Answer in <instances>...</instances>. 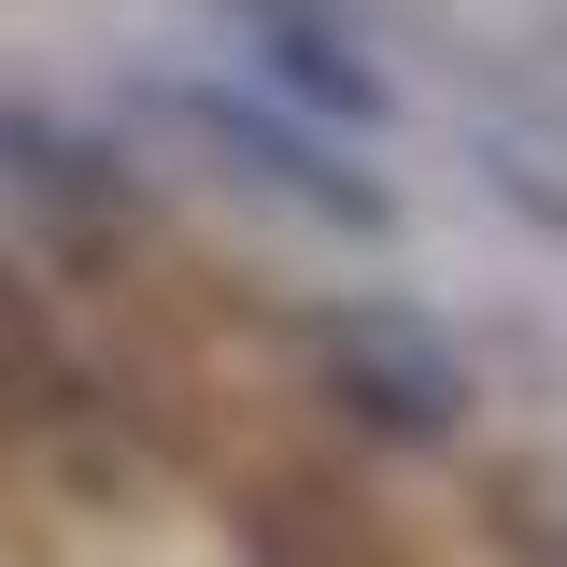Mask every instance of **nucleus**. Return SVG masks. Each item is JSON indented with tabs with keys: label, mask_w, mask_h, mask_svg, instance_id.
<instances>
[{
	"label": "nucleus",
	"mask_w": 567,
	"mask_h": 567,
	"mask_svg": "<svg viewBox=\"0 0 567 567\" xmlns=\"http://www.w3.org/2000/svg\"><path fill=\"white\" fill-rule=\"evenodd\" d=\"M298 354H312V383L341 398L369 440H412V454H440L454 425H468V354L425 327L412 298H327L312 327H298Z\"/></svg>",
	"instance_id": "1"
},
{
	"label": "nucleus",
	"mask_w": 567,
	"mask_h": 567,
	"mask_svg": "<svg viewBox=\"0 0 567 567\" xmlns=\"http://www.w3.org/2000/svg\"><path fill=\"white\" fill-rule=\"evenodd\" d=\"M0 185H29V199L58 213V241H114L128 227V171H114V142L85 128H43V114H0Z\"/></svg>",
	"instance_id": "4"
},
{
	"label": "nucleus",
	"mask_w": 567,
	"mask_h": 567,
	"mask_svg": "<svg viewBox=\"0 0 567 567\" xmlns=\"http://www.w3.org/2000/svg\"><path fill=\"white\" fill-rule=\"evenodd\" d=\"M29 369V312H14V284H0V383Z\"/></svg>",
	"instance_id": "5"
},
{
	"label": "nucleus",
	"mask_w": 567,
	"mask_h": 567,
	"mask_svg": "<svg viewBox=\"0 0 567 567\" xmlns=\"http://www.w3.org/2000/svg\"><path fill=\"white\" fill-rule=\"evenodd\" d=\"M213 14L241 29L256 85H270L298 128H383V114H398V85L369 71V43H354L341 0H213Z\"/></svg>",
	"instance_id": "3"
},
{
	"label": "nucleus",
	"mask_w": 567,
	"mask_h": 567,
	"mask_svg": "<svg viewBox=\"0 0 567 567\" xmlns=\"http://www.w3.org/2000/svg\"><path fill=\"white\" fill-rule=\"evenodd\" d=\"M142 100H156V114H171L185 142H213L241 185H270V199L327 213V227H383V213H398V199H383V185H369V171H354L327 128H298V114L241 100V85H185V71H171V85H142Z\"/></svg>",
	"instance_id": "2"
}]
</instances>
